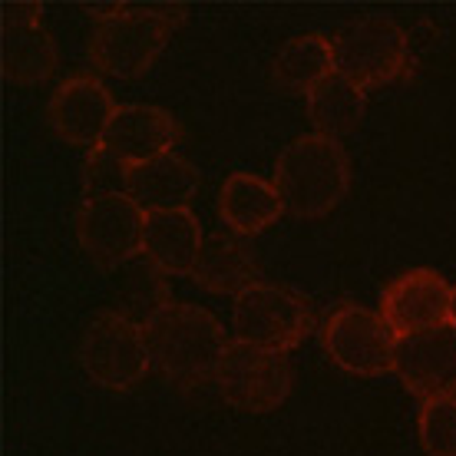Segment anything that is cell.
<instances>
[{
    "label": "cell",
    "instance_id": "6da1fadb",
    "mask_svg": "<svg viewBox=\"0 0 456 456\" xmlns=\"http://www.w3.org/2000/svg\"><path fill=\"white\" fill-rule=\"evenodd\" d=\"M152 364L179 387H202L216 380L225 354V331L212 311L195 305H166L142 324Z\"/></svg>",
    "mask_w": 456,
    "mask_h": 456
},
{
    "label": "cell",
    "instance_id": "7a4b0ae2",
    "mask_svg": "<svg viewBox=\"0 0 456 456\" xmlns=\"http://www.w3.org/2000/svg\"><path fill=\"white\" fill-rule=\"evenodd\" d=\"M351 185V162L338 139L311 133L295 139L274 162V189L285 212L321 218L344 202Z\"/></svg>",
    "mask_w": 456,
    "mask_h": 456
},
{
    "label": "cell",
    "instance_id": "3957f363",
    "mask_svg": "<svg viewBox=\"0 0 456 456\" xmlns=\"http://www.w3.org/2000/svg\"><path fill=\"white\" fill-rule=\"evenodd\" d=\"M185 17L183 7H113L96 17L90 37V63L106 77L136 80L169 44Z\"/></svg>",
    "mask_w": 456,
    "mask_h": 456
},
{
    "label": "cell",
    "instance_id": "277c9868",
    "mask_svg": "<svg viewBox=\"0 0 456 456\" xmlns=\"http://www.w3.org/2000/svg\"><path fill=\"white\" fill-rule=\"evenodd\" d=\"M331 44L334 73L361 90L387 86L411 73L407 34L387 17H367V20L351 23L338 37H331Z\"/></svg>",
    "mask_w": 456,
    "mask_h": 456
},
{
    "label": "cell",
    "instance_id": "5b68a950",
    "mask_svg": "<svg viewBox=\"0 0 456 456\" xmlns=\"http://www.w3.org/2000/svg\"><path fill=\"white\" fill-rule=\"evenodd\" d=\"M83 370L106 390H129L142 384L149 374L152 354H149L146 331L123 311H103L90 321L80 341Z\"/></svg>",
    "mask_w": 456,
    "mask_h": 456
},
{
    "label": "cell",
    "instance_id": "8992f818",
    "mask_svg": "<svg viewBox=\"0 0 456 456\" xmlns=\"http://www.w3.org/2000/svg\"><path fill=\"white\" fill-rule=\"evenodd\" d=\"M397 334L374 311L361 305L334 308L321 328V347L334 364L354 377H377L394 370L397 361Z\"/></svg>",
    "mask_w": 456,
    "mask_h": 456
},
{
    "label": "cell",
    "instance_id": "52a82bcc",
    "mask_svg": "<svg viewBox=\"0 0 456 456\" xmlns=\"http://www.w3.org/2000/svg\"><path fill=\"white\" fill-rule=\"evenodd\" d=\"M232 324L239 341L285 354L308 338L314 314L291 288L251 285L245 295L235 297Z\"/></svg>",
    "mask_w": 456,
    "mask_h": 456
},
{
    "label": "cell",
    "instance_id": "ba28073f",
    "mask_svg": "<svg viewBox=\"0 0 456 456\" xmlns=\"http://www.w3.org/2000/svg\"><path fill=\"white\" fill-rule=\"evenodd\" d=\"M216 384L232 407L265 413L285 403L291 390V367L285 354L232 341L218 361Z\"/></svg>",
    "mask_w": 456,
    "mask_h": 456
},
{
    "label": "cell",
    "instance_id": "9c48e42d",
    "mask_svg": "<svg viewBox=\"0 0 456 456\" xmlns=\"http://www.w3.org/2000/svg\"><path fill=\"white\" fill-rule=\"evenodd\" d=\"M146 212L126 192L90 195L77 212V239L83 251L103 268L136 262L142 255Z\"/></svg>",
    "mask_w": 456,
    "mask_h": 456
},
{
    "label": "cell",
    "instance_id": "30bf717a",
    "mask_svg": "<svg viewBox=\"0 0 456 456\" xmlns=\"http://www.w3.org/2000/svg\"><path fill=\"white\" fill-rule=\"evenodd\" d=\"M450 311H453V288L434 268H413L400 274L380 295V318L387 321L397 338L450 324Z\"/></svg>",
    "mask_w": 456,
    "mask_h": 456
},
{
    "label": "cell",
    "instance_id": "8fae6325",
    "mask_svg": "<svg viewBox=\"0 0 456 456\" xmlns=\"http://www.w3.org/2000/svg\"><path fill=\"white\" fill-rule=\"evenodd\" d=\"M119 106L93 73H73L50 96V126L73 146H103L106 129Z\"/></svg>",
    "mask_w": 456,
    "mask_h": 456
},
{
    "label": "cell",
    "instance_id": "7c38bea8",
    "mask_svg": "<svg viewBox=\"0 0 456 456\" xmlns=\"http://www.w3.org/2000/svg\"><path fill=\"white\" fill-rule=\"evenodd\" d=\"M394 370L423 400L456 397V328L440 324L397 341Z\"/></svg>",
    "mask_w": 456,
    "mask_h": 456
},
{
    "label": "cell",
    "instance_id": "4fadbf2b",
    "mask_svg": "<svg viewBox=\"0 0 456 456\" xmlns=\"http://www.w3.org/2000/svg\"><path fill=\"white\" fill-rule=\"evenodd\" d=\"M57 67V46L44 27L40 4H4V77L30 86Z\"/></svg>",
    "mask_w": 456,
    "mask_h": 456
},
{
    "label": "cell",
    "instance_id": "5bb4252c",
    "mask_svg": "<svg viewBox=\"0 0 456 456\" xmlns=\"http://www.w3.org/2000/svg\"><path fill=\"white\" fill-rule=\"evenodd\" d=\"M175 139H179V123L162 106L126 103L116 110L113 123L106 129L103 149L123 162L126 169H133L172 152Z\"/></svg>",
    "mask_w": 456,
    "mask_h": 456
},
{
    "label": "cell",
    "instance_id": "9a60e30c",
    "mask_svg": "<svg viewBox=\"0 0 456 456\" xmlns=\"http://www.w3.org/2000/svg\"><path fill=\"white\" fill-rule=\"evenodd\" d=\"M202 225L192 208H152L142 225V258L162 274H192L202 251Z\"/></svg>",
    "mask_w": 456,
    "mask_h": 456
},
{
    "label": "cell",
    "instance_id": "2e32d148",
    "mask_svg": "<svg viewBox=\"0 0 456 456\" xmlns=\"http://www.w3.org/2000/svg\"><path fill=\"white\" fill-rule=\"evenodd\" d=\"M199 192V172L189 159L166 152L159 159L126 169V195L142 212L152 208H189Z\"/></svg>",
    "mask_w": 456,
    "mask_h": 456
},
{
    "label": "cell",
    "instance_id": "e0dca14e",
    "mask_svg": "<svg viewBox=\"0 0 456 456\" xmlns=\"http://www.w3.org/2000/svg\"><path fill=\"white\" fill-rule=\"evenodd\" d=\"M192 278L212 295H245L251 285H258L255 248L235 232H216L199 251Z\"/></svg>",
    "mask_w": 456,
    "mask_h": 456
},
{
    "label": "cell",
    "instance_id": "ac0fdd59",
    "mask_svg": "<svg viewBox=\"0 0 456 456\" xmlns=\"http://www.w3.org/2000/svg\"><path fill=\"white\" fill-rule=\"evenodd\" d=\"M281 216H285V202H281L278 189L258 175L235 172V175H228L218 192V218L241 239L272 228Z\"/></svg>",
    "mask_w": 456,
    "mask_h": 456
},
{
    "label": "cell",
    "instance_id": "d6986e66",
    "mask_svg": "<svg viewBox=\"0 0 456 456\" xmlns=\"http://www.w3.org/2000/svg\"><path fill=\"white\" fill-rule=\"evenodd\" d=\"M278 86L291 93H314L321 83L334 77V44L324 34H305L288 40L272 63Z\"/></svg>",
    "mask_w": 456,
    "mask_h": 456
},
{
    "label": "cell",
    "instance_id": "ffe728a7",
    "mask_svg": "<svg viewBox=\"0 0 456 456\" xmlns=\"http://www.w3.org/2000/svg\"><path fill=\"white\" fill-rule=\"evenodd\" d=\"M364 110H367L364 90L347 83L338 73L328 77L314 93H308V116L311 123L318 126L321 136L338 139L354 133L361 126V119H364Z\"/></svg>",
    "mask_w": 456,
    "mask_h": 456
},
{
    "label": "cell",
    "instance_id": "44dd1931",
    "mask_svg": "<svg viewBox=\"0 0 456 456\" xmlns=\"http://www.w3.org/2000/svg\"><path fill=\"white\" fill-rule=\"evenodd\" d=\"M417 430L427 456H456V397L423 400Z\"/></svg>",
    "mask_w": 456,
    "mask_h": 456
},
{
    "label": "cell",
    "instance_id": "7402d4cb",
    "mask_svg": "<svg viewBox=\"0 0 456 456\" xmlns=\"http://www.w3.org/2000/svg\"><path fill=\"white\" fill-rule=\"evenodd\" d=\"M126 305H129V318L146 324L159 308H166V274L149 265L146 258L133 265L129 272V281H126Z\"/></svg>",
    "mask_w": 456,
    "mask_h": 456
},
{
    "label": "cell",
    "instance_id": "603a6c76",
    "mask_svg": "<svg viewBox=\"0 0 456 456\" xmlns=\"http://www.w3.org/2000/svg\"><path fill=\"white\" fill-rule=\"evenodd\" d=\"M126 192V166L116 156H110L103 146L90 149L86 162V199L90 195H113Z\"/></svg>",
    "mask_w": 456,
    "mask_h": 456
},
{
    "label": "cell",
    "instance_id": "cb8c5ba5",
    "mask_svg": "<svg viewBox=\"0 0 456 456\" xmlns=\"http://www.w3.org/2000/svg\"><path fill=\"white\" fill-rule=\"evenodd\" d=\"M450 324L456 328V288H453V311H450Z\"/></svg>",
    "mask_w": 456,
    "mask_h": 456
}]
</instances>
